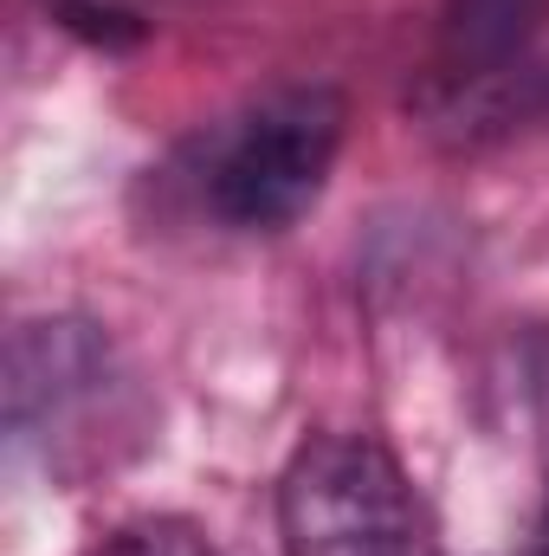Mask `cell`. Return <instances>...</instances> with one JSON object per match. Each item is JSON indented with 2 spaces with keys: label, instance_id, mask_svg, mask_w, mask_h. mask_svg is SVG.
I'll use <instances>...</instances> for the list:
<instances>
[{
  "label": "cell",
  "instance_id": "1",
  "mask_svg": "<svg viewBox=\"0 0 549 556\" xmlns=\"http://www.w3.org/2000/svg\"><path fill=\"white\" fill-rule=\"evenodd\" d=\"M343 124L349 104L330 85H284L259 98L246 117H233L227 137H214V155L201 168L207 207L240 233H278L304 220L336 168Z\"/></svg>",
  "mask_w": 549,
  "mask_h": 556
},
{
  "label": "cell",
  "instance_id": "2",
  "mask_svg": "<svg viewBox=\"0 0 549 556\" xmlns=\"http://www.w3.org/2000/svg\"><path fill=\"white\" fill-rule=\"evenodd\" d=\"M291 556H426V518L395 453L369 433H317L278 485Z\"/></svg>",
  "mask_w": 549,
  "mask_h": 556
},
{
  "label": "cell",
  "instance_id": "3",
  "mask_svg": "<svg viewBox=\"0 0 549 556\" xmlns=\"http://www.w3.org/2000/svg\"><path fill=\"white\" fill-rule=\"evenodd\" d=\"M98 382H104V343L91 324H72V317L20 324L13 356H7V408L20 427L65 415Z\"/></svg>",
  "mask_w": 549,
  "mask_h": 556
},
{
  "label": "cell",
  "instance_id": "4",
  "mask_svg": "<svg viewBox=\"0 0 549 556\" xmlns=\"http://www.w3.org/2000/svg\"><path fill=\"white\" fill-rule=\"evenodd\" d=\"M549 20V0H446L439 13V46H433V72L446 91H472V85H498L511 72V59L537 39Z\"/></svg>",
  "mask_w": 549,
  "mask_h": 556
},
{
  "label": "cell",
  "instance_id": "5",
  "mask_svg": "<svg viewBox=\"0 0 549 556\" xmlns=\"http://www.w3.org/2000/svg\"><path fill=\"white\" fill-rule=\"evenodd\" d=\"M98 556H214V551H207V538H201L194 525H181V518H137V525H124Z\"/></svg>",
  "mask_w": 549,
  "mask_h": 556
},
{
  "label": "cell",
  "instance_id": "6",
  "mask_svg": "<svg viewBox=\"0 0 549 556\" xmlns=\"http://www.w3.org/2000/svg\"><path fill=\"white\" fill-rule=\"evenodd\" d=\"M544 544H549V518H544Z\"/></svg>",
  "mask_w": 549,
  "mask_h": 556
}]
</instances>
